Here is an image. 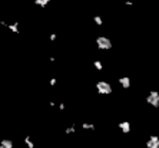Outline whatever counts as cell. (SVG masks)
<instances>
[{
  "instance_id": "cell-1",
  "label": "cell",
  "mask_w": 159,
  "mask_h": 148,
  "mask_svg": "<svg viewBox=\"0 0 159 148\" xmlns=\"http://www.w3.org/2000/svg\"><path fill=\"white\" fill-rule=\"evenodd\" d=\"M97 88L100 89L102 94H103V92H105V94H109V92H111V86L108 85V83H103V82H100V83L97 85Z\"/></svg>"
},
{
  "instance_id": "cell-2",
  "label": "cell",
  "mask_w": 159,
  "mask_h": 148,
  "mask_svg": "<svg viewBox=\"0 0 159 148\" xmlns=\"http://www.w3.org/2000/svg\"><path fill=\"white\" fill-rule=\"evenodd\" d=\"M97 43H99L100 48H106V49H108V48H111V42L108 40V39H103V37H100V39L97 40Z\"/></svg>"
},
{
  "instance_id": "cell-3",
  "label": "cell",
  "mask_w": 159,
  "mask_h": 148,
  "mask_svg": "<svg viewBox=\"0 0 159 148\" xmlns=\"http://www.w3.org/2000/svg\"><path fill=\"white\" fill-rule=\"evenodd\" d=\"M149 102H152L153 105H158L159 103V95L156 94V92H153V94L149 96Z\"/></svg>"
},
{
  "instance_id": "cell-4",
  "label": "cell",
  "mask_w": 159,
  "mask_h": 148,
  "mask_svg": "<svg viewBox=\"0 0 159 148\" xmlns=\"http://www.w3.org/2000/svg\"><path fill=\"white\" fill-rule=\"evenodd\" d=\"M148 145H149L150 148H159V139L153 137V138H152L149 142H148Z\"/></svg>"
},
{
  "instance_id": "cell-5",
  "label": "cell",
  "mask_w": 159,
  "mask_h": 148,
  "mask_svg": "<svg viewBox=\"0 0 159 148\" xmlns=\"http://www.w3.org/2000/svg\"><path fill=\"white\" fill-rule=\"evenodd\" d=\"M0 148H13V144H12V141H9V139H5V141H2Z\"/></svg>"
},
{
  "instance_id": "cell-6",
  "label": "cell",
  "mask_w": 159,
  "mask_h": 148,
  "mask_svg": "<svg viewBox=\"0 0 159 148\" xmlns=\"http://www.w3.org/2000/svg\"><path fill=\"white\" fill-rule=\"evenodd\" d=\"M47 2L49 0H36V3H37V5H42V6H44Z\"/></svg>"
},
{
  "instance_id": "cell-7",
  "label": "cell",
  "mask_w": 159,
  "mask_h": 148,
  "mask_svg": "<svg viewBox=\"0 0 159 148\" xmlns=\"http://www.w3.org/2000/svg\"><path fill=\"white\" fill-rule=\"evenodd\" d=\"M122 128L123 131H129V124H122Z\"/></svg>"
},
{
  "instance_id": "cell-8",
  "label": "cell",
  "mask_w": 159,
  "mask_h": 148,
  "mask_svg": "<svg viewBox=\"0 0 159 148\" xmlns=\"http://www.w3.org/2000/svg\"><path fill=\"white\" fill-rule=\"evenodd\" d=\"M122 83H123V86H129V81H126V79H122Z\"/></svg>"
}]
</instances>
